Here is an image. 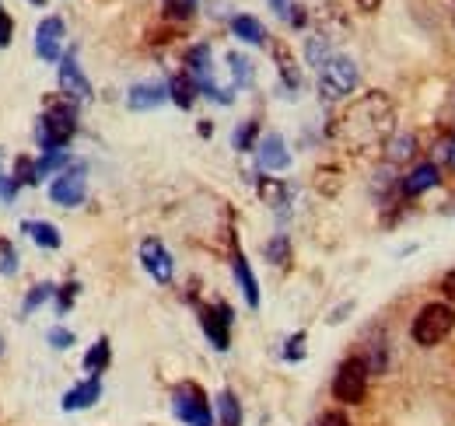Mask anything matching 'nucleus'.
<instances>
[{"label":"nucleus","instance_id":"obj_10","mask_svg":"<svg viewBox=\"0 0 455 426\" xmlns=\"http://www.w3.org/2000/svg\"><path fill=\"white\" fill-rule=\"evenodd\" d=\"M140 263H144L148 276H151L155 283H172L175 263H172V252L158 238H144V241H140Z\"/></svg>","mask_w":455,"mask_h":426},{"label":"nucleus","instance_id":"obj_27","mask_svg":"<svg viewBox=\"0 0 455 426\" xmlns=\"http://www.w3.org/2000/svg\"><path fill=\"white\" fill-rule=\"evenodd\" d=\"M53 294H57V287L53 283H36L32 290H28V297H25V304H21V312L25 315H32V312H39L46 301H53Z\"/></svg>","mask_w":455,"mask_h":426},{"label":"nucleus","instance_id":"obj_19","mask_svg":"<svg viewBox=\"0 0 455 426\" xmlns=\"http://www.w3.org/2000/svg\"><path fill=\"white\" fill-rule=\"evenodd\" d=\"M21 231L39 245V248H60V227L57 224H50V220H25L21 224Z\"/></svg>","mask_w":455,"mask_h":426},{"label":"nucleus","instance_id":"obj_35","mask_svg":"<svg viewBox=\"0 0 455 426\" xmlns=\"http://www.w3.org/2000/svg\"><path fill=\"white\" fill-rule=\"evenodd\" d=\"M18 272V252L11 248V241H0V276Z\"/></svg>","mask_w":455,"mask_h":426},{"label":"nucleus","instance_id":"obj_31","mask_svg":"<svg viewBox=\"0 0 455 426\" xmlns=\"http://www.w3.org/2000/svg\"><path fill=\"white\" fill-rule=\"evenodd\" d=\"M330 56H333V50H330V39L326 36H312L308 39V63L312 67H323Z\"/></svg>","mask_w":455,"mask_h":426},{"label":"nucleus","instance_id":"obj_11","mask_svg":"<svg viewBox=\"0 0 455 426\" xmlns=\"http://www.w3.org/2000/svg\"><path fill=\"white\" fill-rule=\"evenodd\" d=\"M36 56L46 63H57L63 56V21L60 18H43L36 25Z\"/></svg>","mask_w":455,"mask_h":426},{"label":"nucleus","instance_id":"obj_26","mask_svg":"<svg viewBox=\"0 0 455 426\" xmlns=\"http://www.w3.org/2000/svg\"><path fill=\"white\" fill-rule=\"evenodd\" d=\"M270 7H274L277 18H284L287 25H294V28H305V21H308V14L294 0H270Z\"/></svg>","mask_w":455,"mask_h":426},{"label":"nucleus","instance_id":"obj_8","mask_svg":"<svg viewBox=\"0 0 455 426\" xmlns=\"http://www.w3.org/2000/svg\"><path fill=\"white\" fill-rule=\"evenodd\" d=\"M231 308H228L225 301L221 304H211V308H200V325H204V335L211 339V346L214 350H221L225 353L228 346H231Z\"/></svg>","mask_w":455,"mask_h":426},{"label":"nucleus","instance_id":"obj_2","mask_svg":"<svg viewBox=\"0 0 455 426\" xmlns=\"http://www.w3.org/2000/svg\"><path fill=\"white\" fill-rule=\"evenodd\" d=\"M77 133V102H70L67 95H50L43 102V115L36 122V144L43 154L63 151Z\"/></svg>","mask_w":455,"mask_h":426},{"label":"nucleus","instance_id":"obj_17","mask_svg":"<svg viewBox=\"0 0 455 426\" xmlns=\"http://www.w3.org/2000/svg\"><path fill=\"white\" fill-rule=\"evenodd\" d=\"M231 32L242 39V43H249V46H267V28H263V21L259 18H252V14H235L231 18Z\"/></svg>","mask_w":455,"mask_h":426},{"label":"nucleus","instance_id":"obj_42","mask_svg":"<svg viewBox=\"0 0 455 426\" xmlns=\"http://www.w3.org/2000/svg\"><path fill=\"white\" fill-rule=\"evenodd\" d=\"M28 4H36V7H46V0H28Z\"/></svg>","mask_w":455,"mask_h":426},{"label":"nucleus","instance_id":"obj_3","mask_svg":"<svg viewBox=\"0 0 455 426\" xmlns=\"http://www.w3.org/2000/svg\"><path fill=\"white\" fill-rule=\"evenodd\" d=\"M452 328H455L452 304H449V301H431V304H424V308L417 312V319L410 325V335H413L417 346L431 350V346L445 343V339L452 335Z\"/></svg>","mask_w":455,"mask_h":426},{"label":"nucleus","instance_id":"obj_20","mask_svg":"<svg viewBox=\"0 0 455 426\" xmlns=\"http://www.w3.org/2000/svg\"><path fill=\"white\" fill-rule=\"evenodd\" d=\"M196 95H200V88L189 81V74H186V70H182V74H175V77L169 81V99L179 108H193Z\"/></svg>","mask_w":455,"mask_h":426},{"label":"nucleus","instance_id":"obj_23","mask_svg":"<svg viewBox=\"0 0 455 426\" xmlns=\"http://www.w3.org/2000/svg\"><path fill=\"white\" fill-rule=\"evenodd\" d=\"M256 137H259V122H256V119H245V122L235 126V133H231V147H235L238 154H245V151L256 147Z\"/></svg>","mask_w":455,"mask_h":426},{"label":"nucleus","instance_id":"obj_5","mask_svg":"<svg viewBox=\"0 0 455 426\" xmlns=\"http://www.w3.org/2000/svg\"><path fill=\"white\" fill-rule=\"evenodd\" d=\"M172 413L182 420L186 426H214V413H211V402L204 395L200 384L186 381L172 391Z\"/></svg>","mask_w":455,"mask_h":426},{"label":"nucleus","instance_id":"obj_21","mask_svg":"<svg viewBox=\"0 0 455 426\" xmlns=\"http://www.w3.org/2000/svg\"><path fill=\"white\" fill-rule=\"evenodd\" d=\"M109 360H113V346H109V339L102 335L88 353H84V371L88 374H102L109 367Z\"/></svg>","mask_w":455,"mask_h":426},{"label":"nucleus","instance_id":"obj_4","mask_svg":"<svg viewBox=\"0 0 455 426\" xmlns=\"http://www.w3.org/2000/svg\"><path fill=\"white\" fill-rule=\"evenodd\" d=\"M354 88H357V63L350 56L333 53L319 67V95L326 102H340Z\"/></svg>","mask_w":455,"mask_h":426},{"label":"nucleus","instance_id":"obj_33","mask_svg":"<svg viewBox=\"0 0 455 426\" xmlns=\"http://www.w3.org/2000/svg\"><path fill=\"white\" fill-rule=\"evenodd\" d=\"M305 343H308V335H305V332H294L284 343V360H291V364L305 360Z\"/></svg>","mask_w":455,"mask_h":426},{"label":"nucleus","instance_id":"obj_36","mask_svg":"<svg viewBox=\"0 0 455 426\" xmlns=\"http://www.w3.org/2000/svg\"><path fill=\"white\" fill-rule=\"evenodd\" d=\"M46 339H50V346H53V350H70V346H74V332H70V328H63V325L50 328V335H46Z\"/></svg>","mask_w":455,"mask_h":426},{"label":"nucleus","instance_id":"obj_38","mask_svg":"<svg viewBox=\"0 0 455 426\" xmlns=\"http://www.w3.org/2000/svg\"><path fill=\"white\" fill-rule=\"evenodd\" d=\"M312 426H350V420L343 413H337V409H330V413H323Z\"/></svg>","mask_w":455,"mask_h":426},{"label":"nucleus","instance_id":"obj_18","mask_svg":"<svg viewBox=\"0 0 455 426\" xmlns=\"http://www.w3.org/2000/svg\"><path fill=\"white\" fill-rule=\"evenodd\" d=\"M274 59H277V70H281V81H284L291 91H298L301 88V67H298V59L294 53L287 50V43H277L274 46Z\"/></svg>","mask_w":455,"mask_h":426},{"label":"nucleus","instance_id":"obj_34","mask_svg":"<svg viewBox=\"0 0 455 426\" xmlns=\"http://www.w3.org/2000/svg\"><path fill=\"white\" fill-rule=\"evenodd\" d=\"M196 4H200V0H162L165 14H169V18H179V21H186V18L196 11Z\"/></svg>","mask_w":455,"mask_h":426},{"label":"nucleus","instance_id":"obj_25","mask_svg":"<svg viewBox=\"0 0 455 426\" xmlns=\"http://www.w3.org/2000/svg\"><path fill=\"white\" fill-rule=\"evenodd\" d=\"M413 147H417V137L413 133H399V137H393L386 144V158L393 161V164H399V161H406L413 154Z\"/></svg>","mask_w":455,"mask_h":426},{"label":"nucleus","instance_id":"obj_14","mask_svg":"<svg viewBox=\"0 0 455 426\" xmlns=\"http://www.w3.org/2000/svg\"><path fill=\"white\" fill-rule=\"evenodd\" d=\"M102 398V377L99 374H88L81 384H74L67 395H63V413H81V409H92L95 402Z\"/></svg>","mask_w":455,"mask_h":426},{"label":"nucleus","instance_id":"obj_16","mask_svg":"<svg viewBox=\"0 0 455 426\" xmlns=\"http://www.w3.org/2000/svg\"><path fill=\"white\" fill-rule=\"evenodd\" d=\"M231 269H235V280H238V287H242L245 304H249V308H259V280H256V272H252V266H249V259L242 256V248H235Z\"/></svg>","mask_w":455,"mask_h":426},{"label":"nucleus","instance_id":"obj_40","mask_svg":"<svg viewBox=\"0 0 455 426\" xmlns=\"http://www.w3.org/2000/svg\"><path fill=\"white\" fill-rule=\"evenodd\" d=\"M357 7L371 14V11H379V7H382V0H357Z\"/></svg>","mask_w":455,"mask_h":426},{"label":"nucleus","instance_id":"obj_37","mask_svg":"<svg viewBox=\"0 0 455 426\" xmlns=\"http://www.w3.org/2000/svg\"><path fill=\"white\" fill-rule=\"evenodd\" d=\"M11 36H14V21H11V14L0 7V50L11 46Z\"/></svg>","mask_w":455,"mask_h":426},{"label":"nucleus","instance_id":"obj_13","mask_svg":"<svg viewBox=\"0 0 455 426\" xmlns=\"http://www.w3.org/2000/svg\"><path fill=\"white\" fill-rule=\"evenodd\" d=\"M165 102H169V84H162V81H140L126 91V108H133V112H151Z\"/></svg>","mask_w":455,"mask_h":426},{"label":"nucleus","instance_id":"obj_39","mask_svg":"<svg viewBox=\"0 0 455 426\" xmlns=\"http://www.w3.org/2000/svg\"><path fill=\"white\" fill-rule=\"evenodd\" d=\"M442 290H445V297H449V304H455V269L442 280Z\"/></svg>","mask_w":455,"mask_h":426},{"label":"nucleus","instance_id":"obj_28","mask_svg":"<svg viewBox=\"0 0 455 426\" xmlns=\"http://www.w3.org/2000/svg\"><path fill=\"white\" fill-rule=\"evenodd\" d=\"M263 256H267L274 266H284L287 259H291V241H287V234H274V238L267 241Z\"/></svg>","mask_w":455,"mask_h":426},{"label":"nucleus","instance_id":"obj_41","mask_svg":"<svg viewBox=\"0 0 455 426\" xmlns=\"http://www.w3.org/2000/svg\"><path fill=\"white\" fill-rule=\"evenodd\" d=\"M449 161L455 164V144H449Z\"/></svg>","mask_w":455,"mask_h":426},{"label":"nucleus","instance_id":"obj_32","mask_svg":"<svg viewBox=\"0 0 455 426\" xmlns=\"http://www.w3.org/2000/svg\"><path fill=\"white\" fill-rule=\"evenodd\" d=\"M77 290H81L77 283H63L57 294H53V297H57V315H60V319H63V315L74 308V301H77Z\"/></svg>","mask_w":455,"mask_h":426},{"label":"nucleus","instance_id":"obj_6","mask_svg":"<svg viewBox=\"0 0 455 426\" xmlns=\"http://www.w3.org/2000/svg\"><path fill=\"white\" fill-rule=\"evenodd\" d=\"M88 196V164L84 161H70L50 185V200L63 207V210H74L81 207Z\"/></svg>","mask_w":455,"mask_h":426},{"label":"nucleus","instance_id":"obj_12","mask_svg":"<svg viewBox=\"0 0 455 426\" xmlns=\"http://www.w3.org/2000/svg\"><path fill=\"white\" fill-rule=\"evenodd\" d=\"M438 182H442L438 164H435V161H420L413 171H406V178L399 182V193H403L406 200H417V196H424L427 189H435Z\"/></svg>","mask_w":455,"mask_h":426},{"label":"nucleus","instance_id":"obj_15","mask_svg":"<svg viewBox=\"0 0 455 426\" xmlns=\"http://www.w3.org/2000/svg\"><path fill=\"white\" fill-rule=\"evenodd\" d=\"M256 154H259V168L263 171H284L287 164H291V154H287V144L281 133H267L256 144Z\"/></svg>","mask_w":455,"mask_h":426},{"label":"nucleus","instance_id":"obj_9","mask_svg":"<svg viewBox=\"0 0 455 426\" xmlns=\"http://www.w3.org/2000/svg\"><path fill=\"white\" fill-rule=\"evenodd\" d=\"M60 95H67V99H70V102H77V106L92 99V84H88V77L81 74L74 50L60 56Z\"/></svg>","mask_w":455,"mask_h":426},{"label":"nucleus","instance_id":"obj_1","mask_svg":"<svg viewBox=\"0 0 455 426\" xmlns=\"http://www.w3.org/2000/svg\"><path fill=\"white\" fill-rule=\"evenodd\" d=\"M393 102L382 91H368L361 102L347 108V115L340 119V137L350 147H375L386 144L393 137Z\"/></svg>","mask_w":455,"mask_h":426},{"label":"nucleus","instance_id":"obj_7","mask_svg":"<svg viewBox=\"0 0 455 426\" xmlns=\"http://www.w3.org/2000/svg\"><path fill=\"white\" fill-rule=\"evenodd\" d=\"M368 367L361 357H347L333 374V398L343 406H361L368 395Z\"/></svg>","mask_w":455,"mask_h":426},{"label":"nucleus","instance_id":"obj_30","mask_svg":"<svg viewBox=\"0 0 455 426\" xmlns=\"http://www.w3.org/2000/svg\"><path fill=\"white\" fill-rule=\"evenodd\" d=\"M228 63H231V77L238 88H249L252 84V63L242 53H228Z\"/></svg>","mask_w":455,"mask_h":426},{"label":"nucleus","instance_id":"obj_29","mask_svg":"<svg viewBox=\"0 0 455 426\" xmlns=\"http://www.w3.org/2000/svg\"><path fill=\"white\" fill-rule=\"evenodd\" d=\"M259 196L270 203V207H284L287 203V185L277 178H259Z\"/></svg>","mask_w":455,"mask_h":426},{"label":"nucleus","instance_id":"obj_22","mask_svg":"<svg viewBox=\"0 0 455 426\" xmlns=\"http://www.w3.org/2000/svg\"><path fill=\"white\" fill-rule=\"evenodd\" d=\"M70 161H74L70 151H50V154H43V158L36 161V182H43V178H50V175H60Z\"/></svg>","mask_w":455,"mask_h":426},{"label":"nucleus","instance_id":"obj_24","mask_svg":"<svg viewBox=\"0 0 455 426\" xmlns=\"http://www.w3.org/2000/svg\"><path fill=\"white\" fill-rule=\"evenodd\" d=\"M218 420L221 426H242V406H238L235 391H228V388L218 395Z\"/></svg>","mask_w":455,"mask_h":426}]
</instances>
